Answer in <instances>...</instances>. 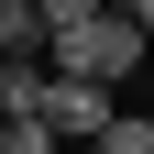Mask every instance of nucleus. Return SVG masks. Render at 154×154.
Returning a JSON list of instances; mask_svg holds the SVG:
<instances>
[{
  "label": "nucleus",
  "mask_w": 154,
  "mask_h": 154,
  "mask_svg": "<svg viewBox=\"0 0 154 154\" xmlns=\"http://www.w3.org/2000/svg\"><path fill=\"white\" fill-rule=\"evenodd\" d=\"M33 11H44V44H55V33H77V22H99L110 0H33Z\"/></svg>",
  "instance_id": "2"
},
{
  "label": "nucleus",
  "mask_w": 154,
  "mask_h": 154,
  "mask_svg": "<svg viewBox=\"0 0 154 154\" xmlns=\"http://www.w3.org/2000/svg\"><path fill=\"white\" fill-rule=\"evenodd\" d=\"M88 154H154V121H132V110H121V121H110V132H99Z\"/></svg>",
  "instance_id": "3"
},
{
  "label": "nucleus",
  "mask_w": 154,
  "mask_h": 154,
  "mask_svg": "<svg viewBox=\"0 0 154 154\" xmlns=\"http://www.w3.org/2000/svg\"><path fill=\"white\" fill-rule=\"evenodd\" d=\"M33 121L55 132V143H99L121 110H110V88H88V77H44V99H33Z\"/></svg>",
  "instance_id": "1"
},
{
  "label": "nucleus",
  "mask_w": 154,
  "mask_h": 154,
  "mask_svg": "<svg viewBox=\"0 0 154 154\" xmlns=\"http://www.w3.org/2000/svg\"><path fill=\"white\" fill-rule=\"evenodd\" d=\"M0 154H55V132L44 121H0Z\"/></svg>",
  "instance_id": "4"
}]
</instances>
